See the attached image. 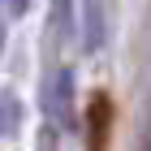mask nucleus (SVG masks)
Wrapping results in <instances>:
<instances>
[{
	"label": "nucleus",
	"instance_id": "obj_3",
	"mask_svg": "<svg viewBox=\"0 0 151 151\" xmlns=\"http://www.w3.org/2000/svg\"><path fill=\"white\" fill-rule=\"evenodd\" d=\"M104 35H108L104 0H82V47H86V56L104 47Z\"/></svg>",
	"mask_w": 151,
	"mask_h": 151
},
{
	"label": "nucleus",
	"instance_id": "obj_2",
	"mask_svg": "<svg viewBox=\"0 0 151 151\" xmlns=\"http://www.w3.org/2000/svg\"><path fill=\"white\" fill-rule=\"evenodd\" d=\"M108 134H112V99L99 91L86 104V138H91L86 151H108Z\"/></svg>",
	"mask_w": 151,
	"mask_h": 151
},
{
	"label": "nucleus",
	"instance_id": "obj_4",
	"mask_svg": "<svg viewBox=\"0 0 151 151\" xmlns=\"http://www.w3.org/2000/svg\"><path fill=\"white\" fill-rule=\"evenodd\" d=\"M22 121H26V104L17 99V91L0 86V138H17Z\"/></svg>",
	"mask_w": 151,
	"mask_h": 151
},
{
	"label": "nucleus",
	"instance_id": "obj_7",
	"mask_svg": "<svg viewBox=\"0 0 151 151\" xmlns=\"http://www.w3.org/2000/svg\"><path fill=\"white\" fill-rule=\"evenodd\" d=\"M4 43H9V9L0 0V56H4Z\"/></svg>",
	"mask_w": 151,
	"mask_h": 151
},
{
	"label": "nucleus",
	"instance_id": "obj_6",
	"mask_svg": "<svg viewBox=\"0 0 151 151\" xmlns=\"http://www.w3.org/2000/svg\"><path fill=\"white\" fill-rule=\"evenodd\" d=\"M30 4H35V0H4V9H9V17H17V22H22L26 13H30Z\"/></svg>",
	"mask_w": 151,
	"mask_h": 151
},
{
	"label": "nucleus",
	"instance_id": "obj_1",
	"mask_svg": "<svg viewBox=\"0 0 151 151\" xmlns=\"http://www.w3.org/2000/svg\"><path fill=\"white\" fill-rule=\"evenodd\" d=\"M43 108H47V121H56V125H73V69H60L56 82H47Z\"/></svg>",
	"mask_w": 151,
	"mask_h": 151
},
{
	"label": "nucleus",
	"instance_id": "obj_5",
	"mask_svg": "<svg viewBox=\"0 0 151 151\" xmlns=\"http://www.w3.org/2000/svg\"><path fill=\"white\" fill-rule=\"evenodd\" d=\"M52 22H56V30H60V35H69V30H73V0H56Z\"/></svg>",
	"mask_w": 151,
	"mask_h": 151
}]
</instances>
